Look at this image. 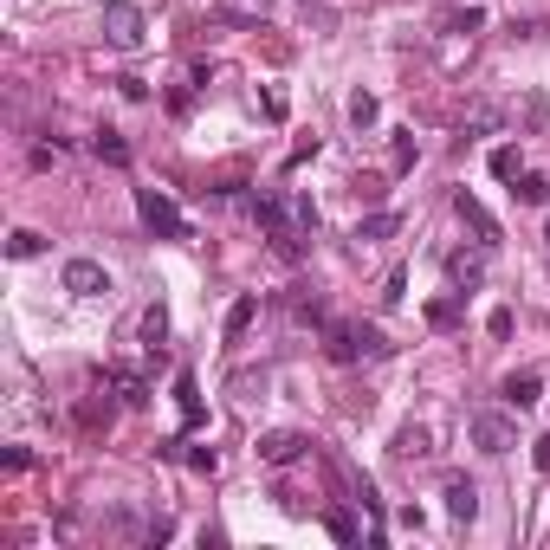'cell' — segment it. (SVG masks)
<instances>
[{"instance_id":"1","label":"cell","mask_w":550,"mask_h":550,"mask_svg":"<svg viewBox=\"0 0 550 550\" xmlns=\"http://www.w3.org/2000/svg\"><path fill=\"white\" fill-rule=\"evenodd\" d=\"M324 350H330V363H382L389 337L376 324H324Z\"/></svg>"},{"instance_id":"2","label":"cell","mask_w":550,"mask_h":550,"mask_svg":"<svg viewBox=\"0 0 550 550\" xmlns=\"http://www.w3.org/2000/svg\"><path fill=\"white\" fill-rule=\"evenodd\" d=\"M136 214H143V227L162 233V240H188V220H182V208H175L162 188H136Z\"/></svg>"},{"instance_id":"3","label":"cell","mask_w":550,"mask_h":550,"mask_svg":"<svg viewBox=\"0 0 550 550\" xmlns=\"http://www.w3.org/2000/svg\"><path fill=\"white\" fill-rule=\"evenodd\" d=\"M98 26H104V39H110V46H117V52H136V46H143V7H130V0H104V13H98Z\"/></svg>"},{"instance_id":"4","label":"cell","mask_w":550,"mask_h":550,"mask_svg":"<svg viewBox=\"0 0 550 550\" xmlns=\"http://www.w3.org/2000/svg\"><path fill=\"white\" fill-rule=\"evenodd\" d=\"M466 434H473V447H479V453H512V440H518V421L505 415V408H473Z\"/></svg>"},{"instance_id":"5","label":"cell","mask_w":550,"mask_h":550,"mask_svg":"<svg viewBox=\"0 0 550 550\" xmlns=\"http://www.w3.org/2000/svg\"><path fill=\"white\" fill-rule=\"evenodd\" d=\"M59 285H65L72 298H104V292H110V272L98 266V259H65Z\"/></svg>"},{"instance_id":"6","label":"cell","mask_w":550,"mask_h":550,"mask_svg":"<svg viewBox=\"0 0 550 550\" xmlns=\"http://www.w3.org/2000/svg\"><path fill=\"white\" fill-rule=\"evenodd\" d=\"M305 453H311V434H298V428L259 434V460H266V466H292V460H305Z\"/></svg>"},{"instance_id":"7","label":"cell","mask_w":550,"mask_h":550,"mask_svg":"<svg viewBox=\"0 0 550 550\" xmlns=\"http://www.w3.org/2000/svg\"><path fill=\"white\" fill-rule=\"evenodd\" d=\"M499 395H505V408H512V415H525V408H538L544 376H538V369H512V376L499 382Z\"/></svg>"},{"instance_id":"8","label":"cell","mask_w":550,"mask_h":550,"mask_svg":"<svg viewBox=\"0 0 550 550\" xmlns=\"http://www.w3.org/2000/svg\"><path fill=\"white\" fill-rule=\"evenodd\" d=\"M453 214H460V220H466V227H473V233H479V246H499V220H492V214H486V201H479V195H473V188H460V195H453Z\"/></svg>"},{"instance_id":"9","label":"cell","mask_w":550,"mask_h":550,"mask_svg":"<svg viewBox=\"0 0 550 550\" xmlns=\"http://www.w3.org/2000/svg\"><path fill=\"white\" fill-rule=\"evenodd\" d=\"M440 499H447V518H453V525H473V518H479V486H473V479L453 473Z\"/></svg>"},{"instance_id":"10","label":"cell","mask_w":550,"mask_h":550,"mask_svg":"<svg viewBox=\"0 0 550 550\" xmlns=\"http://www.w3.org/2000/svg\"><path fill=\"white\" fill-rule=\"evenodd\" d=\"M447 279H453V292L479 285V279H486V246H479V253H453L447 259Z\"/></svg>"},{"instance_id":"11","label":"cell","mask_w":550,"mask_h":550,"mask_svg":"<svg viewBox=\"0 0 550 550\" xmlns=\"http://www.w3.org/2000/svg\"><path fill=\"white\" fill-rule=\"evenodd\" d=\"M110 389H117L123 408H143V402H149V382L136 376V369H123V363H110Z\"/></svg>"},{"instance_id":"12","label":"cell","mask_w":550,"mask_h":550,"mask_svg":"<svg viewBox=\"0 0 550 550\" xmlns=\"http://www.w3.org/2000/svg\"><path fill=\"white\" fill-rule=\"evenodd\" d=\"M428 324H434V330H460V324H466V292L428 298Z\"/></svg>"},{"instance_id":"13","label":"cell","mask_w":550,"mask_h":550,"mask_svg":"<svg viewBox=\"0 0 550 550\" xmlns=\"http://www.w3.org/2000/svg\"><path fill=\"white\" fill-rule=\"evenodd\" d=\"M175 408H182V428L195 434V428H201V389H195V376H188V369L175 376Z\"/></svg>"},{"instance_id":"14","label":"cell","mask_w":550,"mask_h":550,"mask_svg":"<svg viewBox=\"0 0 550 550\" xmlns=\"http://www.w3.org/2000/svg\"><path fill=\"white\" fill-rule=\"evenodd\" d=\"M395 227H402V214H395V208H376V214H363V220H356V233H350V240H389Z\"/></svg>"},{"instance_id":"15","label":"cell","mask_w":550,"mask_h":550,"mask_svg":"<svg viewBox=\"0 0 550 550\" xmlns=\"http://www.w3.org/2000/svg\"><path fill=\"white\" fill-rule=\"evenodd\" d=\"M324 531H330L337 544H363V525H356L350 505H330V512H324Z\"/></svg>"},{"instance_id":"16","label":"cell","mask_w":550,"mask_h":550,"mask_svg":"<svg viewBox=\"0 0 550 550\" xmlns=\"http://www.w3.org/2000/svg\"><path fill=\"white\" fill-rule=\"evenodd\" d=\"M253 318H259V298H253V292H246V298H233V305H227V324H220V330H227V343H240Z\"/></svg>"},{"instance_id":"17","label":"cell","mask_w":550,"mask_h":550,"mask_svg":"<svg viewBox=\"0 0 550 550\" xmlns=\"http://www.w3.org/2000/svg\"><path fill=\"white\" fill-rule=\"evenodd\" d=\"M91 149H98V162H110V169H130V143H123L117 130H98V136H91Z\"/></svg>"},{"instance_id":"18","label":"cell","mask_w":550,"mask_h":550,"mask_svg":"<svg viewBox=\"0 0 550 550\" xmlns=\"http://www.w3.org/2000/svg\"><path fill=\"white\" fill-rule=\"evenodd\" d=\"M479 26H486V13H479L473 0H466V7H447V13H440V33H479Z\"/></svg>"},{"instance_id":"19","label":"cell","mask_w":550,"mask_h":550,"mask_svg":"<svg viewBox=\"0 0 550 550\" xmlns=\"http://www.w3.org/2000/svg\"><path fill=\"white\" fill-rule=\"evenodd\" d=\"M39 253H46V233H33V227L7 233V259H39Z\"/></svg>"},{"instance_id":"20","label":"cell","mask_w":550,"mask_h":550,"mask_svg":"<svg viewBox=\"0 0 550 550\" xmlns=\"http://www.w3.org/2000/svg\"><path fill=\"white\" fill-rule=\"evenodd\" d=\"M428 453H434L428 428H402V434H395V460H428Z\"/></svg>"},{"instance_id":"21","label":"cell","mask_w":550,"mask_h":550,"mask_svg":"<svg viewBox=\"0 0 550 550\" xmlns=\"http://www.w3.org/2000/svg\"><path fill=\"white\" fill-rule=\"evenodd\" d=\"M492 175H499V182H518V175H525V156H518V143H499V149H492Z\"/></svg>"},{"instance_id":"22","label":"cell","mask_w":550,"mask_h":550,"mask_svg":"<svg viewBox=\"0 0 550 550\" xmlns=\"http://www.w3.org/2000/svg\"><path fill=\"white\" fill-rule=\"evenodd\" d=\"M499 123H505L499 104H473V110H466V136H492Z\"/></svg>"},{"instance_id":"23","label":"cell","mask_w":550,"mask_h":550,"mask_svg":"<svg viewBox=\"0 0 550 550\" xmlns=\"http://www.w3.org/2000/svg\"><path fill=\"white\" fill-rule=\"evenodd\" d=\"M512 195L525 201V208H544V201H550V182H544L538 169H525V175H518V188H512Z\"/></svg>"},{"instance_id":"24","label":"cell","mask_w":550,"mask_h":550,"mask_svg":"<svg viewBox=\"0 0 550 550\" xmlns=\"http://www.w3.org/2000/svg\"><path fill=\"white\" fill-rule=\"evenodd\" d=\"M162 337H169V305H149V311H143V343L156 350Z\"/></svg>"},{"instance_id":"25","label":"cell","mask_w":550,"mask_h":550,"mask_svg":"<svg viewBox=\"0 0 550 550\" xmlns=\"http://www.w3.org/2000/svg\"><path fill=\"white\" fill-rule=\"evenodd\" d=\"M376 117H382V104L369 98V91H356V98H350V123H356V130H369Z\"/></svg>"},{"instance_id":"26","label":"cell","mask_w":550,"mask_h":550,"mask_svg":"<svg viewBox=\"0 0 550 550\" xmlns=\"http://www.w3.org/2000/svg\"><path fill=\"white\" fill-rule=\"evenodd\" d=\"M227 20H266V0H220Z\"/></svg>"},{"instance_id":"27","label":"cell","mask_w":550,"mask_h":550,"mask_svg":"<svg viewBox=\"0 0 550 550\" xmlns=\"http://www.w3.org/2000/svg\"><path fill=\"white\" fill-rule=\"evenodd\" d=\"M389 162H395V169H408V162H415V136H395V143H389Z\"/></svg>"},{"instance_id":"28","label":"cell","mask_w":550,"mask_h":550,"mask_svg":"<svg viewBox=\"0 0 550 550\" xmlns=\"http://www.w3.org/2000/svg\"><path fill=\"white\" fill-rule=\"evenodd\" d=\"M0 466H7V473H33V453H26V447H7V453H0Z\"/></svg>"},{"instance_id":"29","label":"cell","mask_w":550,"mask_h":550,"mask_svg":"<svg viewBox=\"0 0 550 550\" xmlns=\"http://www.w3.org/2000/svg\"><path fill=\"white\" fill-rule=\"evenodd\" d=\"M525 123H531V130H544V123H550V104H544V98H525Z\"/></svg>"},{"instance_id":"30","label":"cell","mask_w":550,"mask_h":550,"mask_svg":"<svg viewBox=\"0 0 550 550\" xmlns=\"http://www.w3.org/2000/svg\"><path fill=\"white\" fill-rule=\"evenodd\" d=\"M486 330H492V337H512V311L499 305V311H492V318H486Z\"/></svg>"},{"instance_id":"31","label":"cell","mask_w":550,"mask_h":550,"mask_svg":"<svg viewBox=\"0 0 550 550\" xmlns=\"http://www.w3.org/2000/svg\"><path fill=\"white\" fill-rule=\"evenodd\" d=\"M531 460H538V473H550V434L538 440V447H531Z\"/></svg>"}]
</instances>
